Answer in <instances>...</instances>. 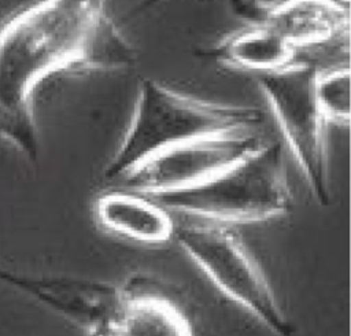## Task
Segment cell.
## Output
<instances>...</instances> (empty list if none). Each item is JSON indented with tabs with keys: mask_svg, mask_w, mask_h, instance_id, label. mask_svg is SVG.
I'll list each match as a JSON object with an SVG mask.
<instances>
[{
	"mask_svg": "<svg viewBox=\"0 0 351 336\" xmlns=\"http://www.w3.org/2000/svg\"><path fill=\"white\" fill-rule=\"evenodd\" d=\"M317 67L300 60L255 77L313 196L321 206H328L332 200L328 123L315 97Z\"/></svg>",
	"mask_w": 351,
	"mask_h": 336,
	"instance_id": "cell-5",
	"label": "cell"
},
{
	"mask_svg": "<svg viewBox=\"0 0 351 336\" xmlns=\"http://www.w3.org/2000/svg\"><path fill=\"white\" fill-rule=\"evenodd\" d=\"M315 97L326 123L350 122V67H317Z\"/></svg>",
	"mask_w": 351,
	"mask_h": 336,
	"instance_id": "cell-12",
	"label": "cell"
},
{
	"mask_svg": "<svg viewBox=\"0 0 351 336\" xmlns=\"http://www.w3.org/2000/svg\"><path fill=\"white\" fill-rule=\"evenodd\" d=\"M0 283L49 307L81 328L86 336H108L122 299L121 287L104 281L32 276L1 266Z\"/></svg>",
	"mask_w": 351,
	"mask_h": 336,
	"instance_id": "cell-7",
	"label": "cell"
},
{
	"mask_svg": "<svg viewBox=\"0 0 351 336\" xmlns=\"http://www.w3.org/2000/svg\"><path fill=\"white\" fill-rule=\"evenodd\" d=\"M204 55L225 67L255 75L276 73L300 62L292 45L261 23H245L204 51Z\"/></svg>",
	"mask_w": 351,
	"mask_h": 336,
	"instance_id": "cell-11",
	"label": "cell"
},
{
	"mask_svg": "<svg viewBox=\"0 0 351 336\" xmlns=\"http://www.w3.org/2000/svg\"><path fill=\"white\" fill-rule=\"evenodd\" d=\"M121 306L108 336H195L185 311L143 280L121 287Z\"/></svg>",
	"mask_w": 351,
	"mask_h": 336,
	"instance_id": "cell-10",
	"label": "cell"
},
{
	"mask_svg": "<svg viewBox=\"0 0 351 336\" xmlns=\"http://www.w3.org/2000/svg\"><path fill=\"white\" fill-rule=\"evenodd\" d=\"M258 132L248 129L188 140L151 156L117 184L144 196L202 184L259 149L266 140Z\"/></svg>",
	"mask_w": 351,
	"mask_h": 336,
	"instance_id": "cell-6",
	"label": "cell"
},
{
	"mask_svg": "<svg viewBox=\"0 0 351 336\" xmlns=\"http://www.w3.org/2000/svg\"><path fill=\"white\" fill-rule=\"evenodd\" d=\"M174 241L229 300L271 333L292 336L293 325L265 272L229 226L199 219L177 222Z\"/></svg>",
	"mask_w": 351,
	"mask_h": 336,
	"instance_id": "cell-4",
	"label": "cell"
},
{
	"mask_svg": "<svg viewBox=\"0 0 351 336\" xmlns=\"http://www.w3.org/2000/svg\"><path fill=\"white\" fill-rule=\"evenodd\" d=\"M232 7L245 23L266 25L298 52L347 38L350 32L348 1H236Z\"/></svg>",
	"mask_w": 351,
	"mask_h": 336,
	"instance_id": "cell-8",
	"label": "cell"
},
{
	"mask_svg": "<svg viewBox=\"0 0 351 336\" xmlns=\"http://www.w3.org/2000/svg\"><path fill=\"white\" fill-rule=\"evenodd\" d=\"M137 52L100 1H41L0 23V140L36 162V89L60 73L118 71Z\"/></svg>",
	"mask_w": 351,
	"mask_h": 336,
	"instance_id": "cell-1",
	"label": "cell"
},
{
	"mask_svg": "<svg viewBox=\"0 0 351 336\" xmlns=\"http://www.w3.org/2000/svg\"><path fill=\"white\" fill-rule=\"evenodd\" d=\"M263 114L255 106L202 99L144 77L125 132L103 177L121 181L151 156L188 140L237 130L259 129Z\"/></svg>",
	"mask_w": 351,
	"mask_h": 336,
	"instance_id": "cell-2",
	"label": "cell"
},
{
	"mask_svg": "<svg viewBox=\"0 0 351 336\" xmlns=\"http://www.w3.org/2000/svg\"><path fill=\"white\" fill-rule=\"evenodd\" d=\"M148 197L170 214L226 226L281 218L293 207L284 147L269 140L202 184Z\"/></svg>",
	"mask_w": 351,
	"mask_h": 336,
	"instance_id": "cell-3",
	"label": "cell"
},
{
	"mask_svg": "<svg viewBox=\"0 0 351 336\" xmlns=\"http://www.w3.org/2000/svg\"><path fill=\"white\" fill-rule=\"evenodd\" d=\"M95 221L108 233L144 245L174 240L177 222L148 196L122 188L108 189L92 203Z\"/></svg>",
	"mask_w": 351,
	"mask_h": 336,
	"instance_id": "cell-9",
	"label": "cell"
}]
</instances>
